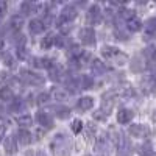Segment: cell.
<instances>
[{
    "label": "cell",
    "instance_id": "obj_47",
    "mask_svg": "<svg viewBox=\"0 0 156 156\" xmlns=\"http://www.w3.org/2000/svg\"><path fill=\"white\" fill-rule=\"evenodd\" d=\"M0 50H3V39L0 37Z\"/></svg>",
    "mask_w": 156,
    "mask_h": 156
},
{
    "label": "cell",
    "instance_id": "obj_15",
    "mask_svg": "<svg viewBox=\"0 0 156 156\" xmlns=\"http://www.w3.org/2000/svg\"><path fill=\"white\" fill-rule=\"evenodd\" d=\"M50 97L53 100H56V101H66L67 97H69V92L66 89H62V87H51Z\"/></svg>",
    "mask_w": 156,
    "mask_h": 156
},
{
    "label": "cell",
    "instance_id": "obj_23",
    "mask_svg": "<svg viewBox=\"0 0 156 156\" xmlns=\"http://www.w3.org/2000/svg\"><path fill=\"white\" fill-rule=\"evenodd\" d=\"M153 36H156V17L148 19L145 25V39H150Z\"/></svg>",
    "mask_w": 156,
    "mask_h": 156
},
{
    "label": "cell",
    "instance_id": "obj_38",
    "mask_svg": "<svg viewBox=\"0 0 156 156\" xmlns=\"http://www.w3.org/2000/svg\"><path fill=\"white\" fill-rule=\"evenodd\" d=\"M48 100H50V94H47V92H41L37 97H36V103L39 106H42V105H45V103H48Z\"/></svg>",
    "mask_w": 156,
    "mask_h": 156
},
{
    "label": "cell",
    "instance_id": "obj_48",
    "mask_svg": "<svg viewBox=\"0 0 156 156\" xmlns=\"http://www.w3.org/2000/svg\"><path fill=\"white\" fill-rule=\"evenodd\" d=\"M86 156H87V154H86Z\"/></svg>",
    "mask_w": 156,
    "mask_h": 156
},
{
    "label": "cell",
    "instance_id": "obj_19",
    "mask_svg": "<svg viewBox=\"0 0 156 156\" xmlns=\"http://www.w3.org/2000/svg\"><path fill=\"white\" fill-rule=\"evenodd\" d=\"M28 28H30V33L39 34V33H42V31L45 30V23H44V20H41V19H33V20H30Z\"/></svg>",
    "mask_w": 156,
    "mask_h": 156
},
{
    "label": "cell",
    "instance_id": "obj_4",
    "mask_svg": "<svg viewBox=\"0 0 156 156\" xmlns=\"http://www.w3.org/2000/svg\"><path fill=\"white\" fill-rule=\"evenodd\" d=\"M20 80L28 84V86H42L45 83V78L42 75H39L36 72H31L28 69H22L20 70Z\"/></svg>",
    "mask_w": 156,
    "mask_h": 156
},
{
    "label": "cell",
    "instance_id": "obj_16",
    "mask_svg": "<svg viewBox=\"0 0 156 156\" xmlns=\"http://www.w3.org/2000/svg\"><path fill=\"white\" fill-rule=\"evenodd\" d=\"M33 66L37 69H48L50 70L55 66V62L50 58H33Z\"/></svg>",
    "mask_w": 156,
    "mask_h": 156
},
{
    "label": "cell",
    "instance_id": "obj_36",
    "mask_svg": "<svg viewBox=\"0 0 156 156\" xmlns=\"http://www.w3.org/2000/svg\"><path fill=\"white\" fill-rule=\"evenodd\" d=\"M114 36H115V39H119V41H126V39L129 37V34L126 31H123L119 25H117L115 30H114Z\"/></svg>",
    "mask_w": 156,
    "mask_h": 156
},
{
    "label": "cell",
    "instance_id": "obj_14",
    "mask_svg": "<svg viewBox=\"0 0 156 156\" xmlns=\"http://www.w3.org/2000/svg\"><path fill=\"white\" fill-rule=\"evenodd\" d=\"M9 30L12 31V34H17L22 31V27H23V17L22 14H16L9 19Z\"/></svg>",
    "mask_w": 156,
    "mask_h": 156
},
{
    "label": "cell",
    "instance_id": "obj_40",
    "mask_svg": "<svg viewBox=\"0 0 156 156\" xmlns=\"http://www.w3.org/2000/svg\"><path fill=\"white\" fill-rule=\"evenodd\" d=\"M84 128H86V131H87V136H86L87 139H90V137H92V136L97 133L95 125H94V123H90V122H89V123H86V125H84Z\"/></svg>",
    "mask_w": 156,
    "mask_h": 156
},
{
    "label": "cell",
    "instance_id": "obj_21",
    "mask_svg": "<svg viewBox=\"0 0 156 156\" xmlns=\"http://www.w3.org/2000/svg\"><path fill=\"white\" fill-rule=\"evenodd\" d=\"M51 112H55V115L58 119H69L70 115V109L67 106H62V105H56V106H51Z\"/></svg>",
    "mask_w": 156,
    "mask_h": 156
},
{
    "label": "cell",
    "instance_id": "obj_39",
    "mask_svg": "<svg viewBox=\"0 0 156 156\" xmlns=\"http://www.w3.org/2000/svg\"><path fill=\"white\" fill-rule=\"evenodd\" d=\"M83 126H84V125H83V122H81L80 119H75V120L72 122V131L76 134V133H80L81 129H83Z\"/></svg>",
    "mask_w": 156,
    "mask_h": 156
},
{
    "label": "cell",
    "instance_id": "obj_44",
    "mask_svg": "<svg viewBox=\"0 0 156 156\" xmlns=\"http://www.w3.org/2000/svg\"><path fill=\"white\" fill-rule=\"evenodd\" d=\"M6 8H8L6 2H3V0H0V19H2V17L6 14Z\"/></svg>",
    "mask_w": 156,
    "mask_h": 156
},
{
    "label": "cell",
    "instance_id": "obj_34",
    "mask_svg": "<svg viewBox=\"0 0 156 156\" xmlns=\"http://www.w3.org/2000/svg\"><path fill=\"white\" fill-rule=\"evenodd\" d=\"M53 42H55V34H51V33H48L44 39H42V42H41V47L42 48H50L51 45H53Z\"/></svg>",
    "mask_w": 156,
    "mask_h": 156
},
{
    "label": "cell",
    "instance_id": "obj_26",
    "mask_svg": "<svg viewBox=\"0 0 156 156\" xmlns=\"http://www.w3.org/2000/svg\"><path fill=\"white\" fill-rule=\"evenodd\" d=\"M137 151H139L140 156H156V153H154V150H153V147H151L150 142H145V144L139 145Z\"/></svg>",
    "mask_w": 156,
    "mask_h": 156
},
{
    "label": "cell",
    "instance_id": "obj_6",
    "mask_svg": "<svg viewBox=\"0 0 156 156\" xmlns=\"http://www.w3.org/2000/svg\"><path fill=\"white\" fill-rule=\"evenodd\" d=\"M76 8L73 5H67V6H64L62 11L59 12V17H58V27H64V25H67L70 23L75 17H76Z\"/></svg>",
    "mask_w": 156,
    "mask_h": 156
},
{
    "label": "cell",
    "instance_id": "obj_13",
    "mask_svg": "<svg viewBox=\"0 0 156 156\" xmlns=\"http://www.w3.org/2000/svg\"><path fill=\"white\" fill-rule=\"evenodd\" d=\"M144 56L145 61L148 62V67L156 70V45H148L144 50Z\"/></svg>",
    "mask_w": 156,
    "mask_h": 156
},
{
    "label": "cell",
    "instance_id": "obj_2",
    "mask_svg": "<svg viewBox=\"0 0 156 156\" xmlns=\"http://www.w3.org/2000/svg\"><path fill=\"white\" fill-rule=\"evenodd\" d=\"M115 98H117V94H115V90H108V92H105L101 95V108L94 114L95 119L98 120H103V119H106V117L111 114L112 108H114V103H115Z\"/></svg>",
    "mask_w": 156,
    "mask_h": 156
},
{
    "label": "cell",
    "instance_id": "obj_32",
    "mask_svg": "<svg viewBox=\"0 0 156 156\" xmlns=\"http://www.w3.org/2000/svg\"><path fill=\"white\" fill-rule=\"evenodd\" d=\"M126 28H128L129 31H139V30L142 28V23H140V20H139L137 17H134V19H131V20L126 22Z\"/></svg>",
    "mask_w": 156,
    "mask_h": 156
},
{
    "label": "cell",
    "instance_id": "obj_28",
    "mask_svg": "<svg viewBox=\"0 0 156 156\" xmlns=\"http://www.w3.org/2000/svg\"><path fill=\"white\" fill-rule=\"evenodd\" d=\"M92 86H94V78L90 76V75H83L81 78H80V87L81 89H92Z\"/></svg>",
    "mask_w": 156,
    "mask_h": 156
},
{
    "label": "cell",
    "instance_id": "obj_17",
    "mask_svg": "<svg viewBox=\"0 0 156 156\" xmlns=\"http://www.w3.org/2000/svg\"><path fill=\"white\" fill-rule=\"evenodd\" d=\"M3 147H5V151L8 154H14L17 151V139L14 136H8L3 142Z\"/></svg>",
    "mask_w": 156,
    "mask_h": 156
},
{
    "label": "cell",
    "instance_id": "obj_20",
    "mask_svg": "<svg viewBox=\"0 0 156 156\" xmlns=\"http://www.w3.org/2000/svg\"><path fill=\"white\" fill-rule=\"evenodd\" d=\"M133 111L131 109H126V108H122L119 112H117V122L119 123H129L133 119Z\"/></svg>",
    "mask_w": 156,
    "mask_h": 156
},
{
    "label": "cell",
    "instance_id": "obj_3",
    "mask_svg": "<svg viewBox=\"0 0 156 156\" xmlns=\"http://www.w3.org/2000/svg\"><path fill=\"white\" fill-rule=\"evenodd\" d=\"M101 55L105 56L108 61L117 64V66H123L126 62V55L122 53V50H119L117 47H112V45H105L101 48Z\"/></svg>",
    "mask_w": 156,
    "mask_h": 156
},
{
    "label": "cell",
    "instance_id": "obj_41",
    "mask_svg": "<svg viewBox=\"0 0 156 156\" xmlns=\"http://www.w3.org/2000/svg\"><path fill=\"white\" fill-rule=\"evenodd\" d=\"M12 41L16 42V45H17V48H19V47H22V45L25 44V36H23V34H20V33H17V34H14Z\"/></svg>",
    "mask_w": 156,
    "mask_h": 156
},
{
    "label": "cell",
    "instance_id": "obj_37",
    "mask_svg": "<svg viewBox=\"0 0 156 156\" xmlns=\"http://www.w3.org/2000/svg\"><path fill=\"white\" fill-rule=\"evenodd\" d=\"M2 59H3V64H5V66H8V67H14V56H12L11 53H8V51H3Z\"/></svg>",
    "mask_w": 156,
    "mask_h": 156
},
{
    "label": "cell",
    "instance_id": "obj_9",
    "mask_svg": "<svg viewBox=\"0 0 156 156\" xmlns=\"http://www.w3.org/2000/svg\"><path fill=\"white\" fill-rule=\"evenodd\" d=\"M140 89L144 94H151V92H156V78L148 75V76H144L140 80Z\"/></svg>",
    "mask_w": 156,
    "mask_h": 156
},
{
    "label": "cell",
    "instance_id": "obj_30",
    "mask_svg": "<svg viewBox=\"0 0 156 156\" xmlns=\"http://www.w3.org/2000/svg\"><path fill=\"white\" fill-rule=\"evenodd\" d=\"M23 109V101L22 98H12L9 103V111L11 112H20Z\"/></svg>",
    "mask_w": 156,
    "mask_h": 156
},
{
    "label": "cell",
    "instance_id": "obj_25",
    "mask_svg": "<svg viewBox=\"0 0 156 156\" xmlns=\"http://www.w3.org/2000/svg\"><path fill=\"white\" fill-rule=\"evenodd\" d=\"M17 140L20 142L22 145H28V144H31V134L27 131L25 128H20L19 131H17Z\"/></svg>",
    "mask_w": 156,
    "mask_h": 156
},
{
    "label": "cell",
    "instance_id": "obj_29",
    "mask_svg": "<svg viewBox=\"0 0 156 156\" xmlns=\"http://www.w3.org/2000/svg\"><path fill=\"white\" fill-rule=\"evenodd\" d=\"M62 69L59 67V66H56V64H55V66L53 67H51L50 70H48V75H50V78H51V80H53V81H58V80H61V78H62Z\"/></svg>",
    "mask_w": 156,
    "mask_h": 156
},
{
    "label": "cell",
    "instance_id": "obj_42",
    "mask_svg": "<svg viewBox=\"0 0 156 156\" xmlns=\"http://www.w3.org/2000/svg\"><path fill=\"white\" fill-rule=\"evenodd\" d=\"M9 80H11V75L8 72H0V84L9 83Z\"/></svg>",
    "mask_w": 156,
    "mask_h": 156
},
{
    "label": "cell",
    "instance_id": "obj_31",
    "mask_svg": "<svg viewBox=\"0 0 156 156\" xmlns=\"http://www.w3.org/2000/svg\"><path fill=\"white\" fill-rule=\"evenodd\" d=\"M33 11H36V3H31V2H25L20 5V12L23 16H27V14H31Z\"/></svg>",
    "mask_w": 156,
    "mask_h": 156
},
{
    "label": "cell",
    "instance_id": "obj_7",
    "mask_svg": "<svg viewBox=\"0 0 156 156\" xmlns=\"http://www.w3.org/2000/svg\"><path fill=\"white\" fill-rule=\"evenodd\" d=\"M95 151L100 153V154H109V151H111V139L108 137L106 133H103L97 139V142H95Z\"/></svg>",
    "mask_w": 156,
    "mask_h": 156
},
{
    "label": "cell",
    "instance_id": "obj_27",
    "mask_svg": "<svg viewBox=\"0 0 156 156\" xmlns=\"http://www.w3.org/2000/svg\"><path fill=\"white\" fill-rule=\"evenodd\" d=\"M66 89L69 90V92H72V94H75V92H78L81 87H80V80L78 78H69V80L66 81Z\"/></svg>",
    "mask_w": 156,
    "mask_h": 156
},
{
    "label": "cell",
    "instance_id": "obj_22",
    "mask_svg": "<svg viewBox=\"0 0 156 156\" xmlns=\"http://www.w3.org/2000/svg\"><path fill=\"white\" fill-rule=\"evenodd\" d=\"M147 61H144V58L142 56H134V59H133V62H131V70L133 72H142V70H145V67H147V64H145Z\"/></svg>",
    "mask_w": 156,
    "mask_h": 156
},
{
    "label": "cell",
    "instance_id": "obj_8",
    "mask_svg": "<svg viewBox=\"0 0 156 156\" xmlns=\"http://www.w3.org/2000/svg\"><path fill=\"white\" fill-rule=\"evenodd\" d=\"M78 37H80V41L84 45H94L95 44V31H94V28H90V27L81 28L80 33H78Z\"/></svg>",
    "mask_w": 156,
    "mask_h": 156
},
{
    "label": "cell",
    "instance_id": "obj_33",
    "mask_svg": "<svg viewBox=\"0 0 156 156\" xmlns=\"http://www.w3.org/2000/svg\"><path fill=\"white\" fill-rule=\"evenodd\" d=\"M12 90L9 87H2L0 89V100H3V101H11L12 100Z\"/></svg>",
    "mask_w": 156,
    "mask_h": 156
},
{
    "label": "cell",
    "instance_id": "obj_5",
    "mask_svg": "<svg viewBox=\"0 0 156 156\" xmlns=\"http://www.w3.org/2000/svg\"><path fill=\"white\" fill-rule=\"evenodd\" d=\"M115 142H117V154L119 156H131L133 153V145L125 134L117 133L115 134Z\"/></svg>",
    "mask_w": 156,
    "mask_h": 156
},
{
    "label": "cell",
    "instance_id": "obj_35",
    "mask_svg": "<svg viewBox=\"0 0 156 156\" xmlns=\"http://www.w3.org/2000/svg\"><path fill=\"white\" fill-rule=\"evenodd\" d=\"M17 123H19L20 126H30V125L33 123V119H31V115L23 114V115L17 117Z\"/></svg>",
    "mask_w": 156,
    "mask_h": 156
},
{
    "label": "cell",
    "instance_id": "obj_11",
    "mask_svg": "<svg viewBox=\"0 0 156 156\" xmlns=\"http://www.w3.org/2000/svg\"><path fill=\"white\" fill-rule=\"evenodd\" d=\"M86 20H87V23H92V25L101 22V11H100L98 5H92L89 8L87 14H86Z\"/></svg>",
    "mask_w": 156,
    "mask_h": 156
},
{
    "label": "cell",
    "instance_id": "obj_18",
    "mask_svg": "<svg viewBox=\"0 0 156 156\" xmlns=\"http://www.w3.org/2000/svg\"><path fill=\"white\" fill-rule=\"evenodd\" d=\"M76 108L80 111H89L94 108V98L92 97H81L80 100L76 101Z\"/></svg>",
    "mask_w": 156,
    "mask_h": 156
},
{
    "label": "cell",
    "instance_id": "obj_45",
    "mask_svg": "<svg viewBox=\"0 0 156 156\" xmlns=\"http://www.w3.org/2000/svg\"><path fill=\"white\" fill-rule=\"evenodd\" d=\"M17 56H19L20 59H25V58H27V50H25L23 47H19V48H17Z\"/></svg>",
    "mask_w": 156,
    "mask_h": 156
},
{
    "label": "cell",
    "instance_id": "obj_43",
    "mask_svg": "<svg viewBox=\"0 0 156 156\" xmlns=\"http://www.w3.org/2000/svg\"><path fill=\"white\" fill-rule=\"evenodd\" d=\"M25 156H47L42 150H28L25 153Z\"/></svg>",
    "mask_w": 156,
    "mask_h": 156
},
{
    "label": "cell",
    "instance_id": "obj_12",
    "mask_svg": "<svg viewBox=\"0 0 156 156\" xmlns=\"http://www.w3.org/2000/svg\"><path fill=\"white\" fill-rule=\"evenodd\" d=\"M150 133V129L147 125H142V123H134L129 126V134L134 136V137H145L148 136Z\"/></svg>",
    "mask_w": 156,
    "mask_h": 156
},
{
    "label": "cell",
    "instance_id": "obj_10",
    "mask_svg": "<svg viewBox=\"0 0 156 156\" xmlns=\"http://www.w3.org/2000/svg\"><path fill=\"white\" fill-rule=\"evenodd\" d=\"M36 120H37L39 125H42L47 129H51L55 126V122H53V119H51V115L48 112H45V111H39L36 114Z\"/></svg>",
    "mask_w": 156,
    "mask_h": 156
},
{
    "label": "cell",
    "instance_id": "obj_24",
    "mask_svg": "<svg viewBox=\"0 0 156 156\" xmlns=\"http://www.w3.org/2000/svg\"><path fill=\"white\" fill-rule=\"evenodd\" d=\"M109 70V67L106 66L105 62H101L100 59H94L92 61V72L97 73V75H103V73H106Z\"/></svg>",
    "mask_w": 156,
    "mask_h": 156
},
{
    "label": "cell",
    "instance_id": "obj_1",
    "mask_svg": "<svg viewBox=\"0 0 156 156\" xmlns=\"http://www.w3.org/2000/svg\"><path fill=\"white\" fill-rule=\"evenodd\" d=\"M50 150L55 156H70L72 154V139L67 133H58L50 142Z\"/></svg>",
    "mask_w": 156,
    "mask_h": 156
},
{
    "label": "cell",
    "instance_id": "obj_46",
    "mask_svg": "<svg viewBox=\"0 0 156 156\" xmlns=\"http://www.w3.org/2000/svg\"><path fill=\"white\" fill-rule=\"evenodd\" d=\"M5 125H2V123H0V140H2V137L5 136Z\"/></svg>",
    "mask_w": 156,
    "mask_h": 156
}]
</instances>
